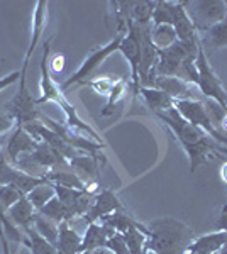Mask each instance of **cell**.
I'll return each instance as SVG.
<instances>
[{"label":"cell","instance_id":"obj_14","mask_svg":"<svg viewBox=\"0 0 227 254\" xmlns=\"http://www.w3.org/2000/svg\"><path fill=\"white\" fill-rule=\"evenodd\" d=\"M119 208H122V203L112 190H98V193L95 195L92 208L81 219L86 224L98 222V220H102L104 217L110 215L112 212L119 210Z\"/></svg>","mask_w":227,"mask_h":254},{"label":"cell","instance_id":"obj_29","mask_svg":"<svg viewBox=\"0 0 227 254\" xmlns=\"http://www.w3.org/2000/svg\"><path fill=\"white\" fill-rule=\"evenodd\" d=\"M26 196L29 198V202L32 203V207L36 208V212H39L41 208H43L49 202V200L56 196L55 185H53V183H49V182H46V183H43V185L36 187L34 190H31Z\"/></svg>","mask_w":227,"mask_h":254},{"label":"cell","instance_id":"obj_39","mask_svg":"<svg viewBox=\"0 0 227 254\" xmlns=\"http://www.w3.org/2000/svg\"><path fill=\"white\" fill-rule=\"evenodd\" d=\"M0 248H2V254H10V248H9V237L3 232V227L0 224Z\"/></svg>","mask_w":227,"mask_h":254},{"label":"cell","instance_id":"obj_2","mask_svg":"<svg viewBox=\"0 0 227 254\" xmlns=\"http://www.w3.org/2000/svg\"><path fill=\"white\" fill-rule=\"evenodd\" d=\"M51 41H53V38H48L46 43L43 44V58H41V64H39V68H41V97L36 98V104L43 105V104L53 102V104L60 105V109L63 110L65 117H67V127L70 130H73V132H76V134H81V136L92 139V141L100 142V144H105L100 134H98L88 122H85L83 119L78 116L76 109L67 100V97H65L63 92H61L60 85H58L55 78L51 76L49 63H48L49 55H51Z\"/></svg>","mask_w":227,"mask_h":254},{"label":"cell","instance_id":"obj_20","mask_svg":"<svg viewBox=\"0 0 227 254\" xmlns=\"http://www.w3.org/2000/svg\"><path fill=\"white\" fill-rule=\"evenodd\" d=\"M7 214H9V219L12 222L17 225V227L22 229V232L26 234L29 229H32V222H34V217L38 212H36V208L32 207V203L29 202L27 196L24 195L19 202H15L14 205L7 210Z\"/></svg>","mask_w":227,"mask_h":254},{"label":"cell","instance_id":"obj_10","mask_svg":"<svg viewBox=\"0 0 227 254\" xmlns=\"http://www.w3.org/2000/svg\"><path fill=\"white\" fill-rule=\"evenodd\" d=\"M39 121L43 122V124L46 126L48 129H51L53 132H55L56 136L61 139V141L67 142L68 146H72L73 149L80 151V153H83V154L97 156V154L105 147V144H100V142L92 141V139L81 136V134L73 132V130H70L67 126H63V124H60V122L53 121V119L48 117V116H43V114H41Z\"/></svg>","mask_w":227,"mask_h":254},{"label":"cell","instance_id":"obj_17","mask_svg":"<svg viewBox=\"0 0 227 254\" xmlns=\"http://www.w3.org/2000/svg\"><path fill=\"white\" fill-rule=\"evenodd\" d=\"M151 88L161 90L173 100H195V95L192 92L193 85L185 83L175 76H156Z\"/></svg>","mask_w":227,"mask_h":254},{"label":"cell","instance_id":"obj_42","mask_svg":"<svg viewBox=\"0 0 227 254\" xmlns=\"http://www.w3.org/2000/svg\"><path fill=\"white\" fill-rule=\"evenodd\" d=\"M221 178H222V182L227 185V161L221 166Z\"/></svg>","mask_w":227,"mask_h":254},{"label":"cell","instance_id":"obj_4","mask_svg":"<svg viewBox=\"0 0 227 254\" xmlns=\"http://www.w3.org/2000/svg\"><path fill=\"white\" fill-rule=\"evenodd\" d=\"M124 34H126V32H117V36H115L112 41H109V43L104 44L102 48H97L95 51L90 53V55L86 56V60L80 64V68H78L68 80H65L63 83L60 85L61 92H65V90L70 88L72 85H76V83L86 85L88 83V81L92 80V75L95 73V69L98 66H102V63H104L109 56H112L115 51H119Z\"/></svg>","mask_w":227,"mask_h":254},{"label":"cell","instance_id":"obj_25","mask_svg":"<svg viewBox=\"0 0 227 254\" xmlns=\"http://www.w3.org/2000/svg\"><path fill=\"white\" fill-rule=\"evenodd\" d=\"M22 244L29 248L31 254H58V249L55 244L48 243L44 237H41L34 229H29L24 234Z\"/></svg>","mask_w":227,"mask_h":254},{"label":"cell","instance_id":"obj_5","mask_svg":"<svg viewBox=\"0 0 227 254\" xmlns=\"http://www.w3.org/2000/svg\"><path fill=\"white\" fill-rule=\"evenodd\" d=\"M7 116H10L15 121V126H27L31 122L39 121L41 112L38 110L36 98L27 88V71L20 69V80H19V90L10 102L7 104Z\"/></svg>","mask_w":227,"mask_h":254},{"label":"cell","instance_id":"obj_38","mask_svg":"<svg viewBox=\"0 0 227 254\" xmlns=\"http://www.w3.org/2000/svg\"><path fill=\"white\" fill-rule=\"evenodd\" d=\"M216 227H217V231H224V232H227V203H226L224 207H222L221 217H219V220L216 222Z\"/></svg>","mask_w":227,"mask_h":254},{"label":"cell","instance_id":"obj_23","mask_svg":"<svg viewBox=\"0 0 227 254\" xmlns=\"http://www.w3.org/2000/svg\"><path fill=\"white\" fill-rule=\"evenodd\" d=\"M139 95L143 97L144 104H146L154 114L164 112V110L171 109L173 104H175L173 98H170L166 93H163L161 90H156V88L141 87V90H139Z\"/></svg>","mask_w":227,"mask_h":254},{"label":"cell","instance_id":"obj_34","mask_svg":"<svg viewBox=\"0 0 227 254\" xmlns=\"http://www.w3.org/2000/svg\"><path fill=\"white\" fill-rule=\"evenodd\" d=\"M22 196L24 195L20 193L17 188H14L10 185H0V203H2L5 210H9V208L14 205L15 202H19Z\"/></svg>","mask_w":227,"mask_h":254},{"label":"cell","instance_id":"obj_21","mask_svg":"<svg viewBox=\"0 0 227 254\" xmlns=\"http://www.w3.org/2000/svg\"><path fill=\"white\" fill-rule=\"evenodd\" d=\"M80 246L81 237L78 236V232L70 227V222H61L56 243L58 254H80Z\"/></svg>","mask_w":227,"mask_h":254},{"label":"cell","instance_id":"obj_37","mask_svg":"<svg viewBox=\"0 0 227 254\" xmlns=\"http://www.w3.org/2000/svg\"><path fill=\"white\" fill-rule=\"evenodd\" d=\"M15 127V121L7 114H0V136Z\"/></svg>","mask_w":227,"mask_h":254},{"label":"cell","instance_id":"obj_18","mask_svg":"<svg viewBox=\"0 0 227 254\" xmlns=\"http://www.w3.org/2000/svg\"><path fill=\"white\" fill-rule=\"evenodd\" d=\"M227 244V232L216 231L192 241L187 254H217Z\"/></svg>","mask_w":227,"mask_h":254},{"label":"cell","instance_id":"obj_35","mask_svg":"<svg viewBox=\"0 0 227 254\" xmlns=\"http://www.w3.org/2000/svg\"><path fill=\"white\" fill-rule=\"evenodd\" d=\"M105 248L109 249V251H112L114 254H129L126 239H124V236L121 232H114V234L109 237V241L105 243Z\"/></svg>","mask_w":227,"mask_h":254},{"label":"cell","instance_id":"obj_1","mask_svg":"<svg viewBox=\"0 0 227 254\" xmlns=\"http://www.w3.org/2000/svg\"><path fill=\"white\" fill-rule=\"evenodd\" d=\"M156 117L159 119L163 124H166L171 134L176 137L180 146L185 149L190 161V173H195V170L209 161L216 153V141L207 136L200 127L192 126L190 122L185 121L183 117L176 112L175 107L164 110V112H158Z\"/></svg>","mask_w":227,"mask_h":254},{"label":"cell","instance_id":"obj_9","mask_svg":"<svg viewBox=\"0 0 227 254\" xmlns=\"http://www.w3.org/2000/svg\"><path fill=\"white\" fill-rule=\"evenodd\" d=\"M199 46H190V44L176 41L173 46L168 49H161L158 56V64H156V76H176L178 69L187 58L197 56Z\"/></svg>","mask_w":227,"mask_h":254},{"label":"cell","instance_id":"obj_6","mask_svg":"<svg viewBox=\"0 0 227 254\" xmlns=\"http://www.w3.org/2000/svg\"><path fill=\"white\" fill-rule=\"evenodd\" d=\"M195 66L197 71H199V80H197L199 92L207 100L217 102L221 107L227 110V92L224 85L221 83V80H219V76L216 75V71H214V68L210 66L209 58L205 55V48H202V44L199 48V53H197Z\"/></svg>","mask_w":227,"mask_h":254},{"label":"cell","instance_id":"obj_40","mask_svg":"<svg viewBox=\"0 0 227 254\" xmlns=\"http://www.w3.org/2000/svg\"><path fill=\"white\" fill-rule=\"evenodd\" d=\"M65 68V58L63 56H55V58H53V69H55V71H61V69Z\"/></svg>","mask_w":227,"mask_h":254},{"label":"cell","instance_id":"obj_22","mask_svg":"<svg viewBox=\"0 0 227 254\" xmlns=\"http://www.w3.org/2000/svg\"><path fill=\"white\" fill-rule=\"evenodd\" d=\"M39 214L44 215V217H48L49 220H53V222H56V224L72 222V220L76 219L72 208H70L68 205H65V203L61 202L60 198H58V196H55V198L49 200L46 205H44L39 210Z\"/></svg>","mask_w":227,"mask_h":254},{"label":"cell","instance_id":"obj_27","mask_svg":"<svg viewBox=\"0 0 227 254\" xmlns=\"http://www.w3.org/2000/svg\"><path fill=\"white\" fill-rule=\"evenodd\" d=\"M32 229H34L41 237H44L48 243L56 246L58 236H60V224L53 222V220H49L48 217L41 215L38 212L34 217V222H32Z\"/></svg>","mask_w":227,"mask_h":254},{"label":"cell","instance_id":"obj_41","mask_svg":"<svg viewBox=\"0 0 227 254\" xmlns=\"http://www.w3.org/2000/svg\"><path fill=\"white\" fill-rule=\"evenodd\" d=\"M214 147H216L217 154H224V156H227V146H222V144H219V142H216Z\"/></svg>","mask_w":227,"mask_h":254},{"label":"cell","instance_id":"obj_24","mask_svg":"<svg viewBox=\"0 0 227 254\" xmlns=\"http://www.w3.org/2000/svg\"><path fill=\"white\" fill-rule=\"evenodd\" d=\"M205 38H200L202 46H209L210 49H221L227 48V19L216 26L205 29Z\"/></svg>","mask_w":227,"mask_h":254},{"label":"cell","instance_id":"obj_15","mask_svg":"<svg viewBox=\"0 0 227 254\" xmlns=\"http://www.w3.org/2000/svg\"><path fill=\"white\" fill-rule=\"evenodd\" d=\"M39 141L32 134H29L22 126H15V130L7 142V156H9L12 165L19 161L22 156L31 154L38 147Z\"/></svg>","mask_w":227,"mask_h":254},{"label":"cell","instance_id":"obj_16","mask_svg":"<svg viewBox=\"0 0 227 254\" xmlns=\"http://www.w3.org/2000/svg\"><path fill=\"white\" fill-rule=\"evenodd\" d=\"M46 22H48V2L44 0H39L36 2V7H34V14H32V34H31V43L27 46V51H26V58H24V63H22V68L24 71H27L29 68V61H31L32 55H34L36 48H38L41 38L44 34V29H46Z\"/></svg>","mask_w":227,"mask_h":254},{"label":"cell","instance_id":"obj_12","mask_svg":"<svg viewBox=\"0 0 227 254\" xmlns=\"http://www.w3.org/2000/svg\"><path fill=\"white\" fill-rule=\"evenodd\" d=\"M171 14H173L171 26L175 27L180 43L190 44V46H199L200 36L195 27H193V22H192V19L188 17L187 10H185L183 2H173Z\"/></svg>","mask_w":227,"mask_h":254},{"label":"cell","instance_id":"obj_19","mask_svg":"<svg viewBox=\"0 0 227 254\" xmlns=\"http://www.w3.org/2000/svg\"><path fill=\"white\" fill-rule=\"evenodd\" d=\"M114 229L107 227V225L100 222H92L86 227L83 237H81V246H80V253L83 251H95V249L105 248V243L109 241V237L114 234Z\"/></svg>","mask_w":227,"mask_h":254},{"label":"cell","instance_id":"obj_45","mask_svg":"<svg viewBox=\"0 0 227 254\" xmlns=\"http://www.w3.org/2000/svg\"><path fill=\"white\" fill-rule=\"evenodd\" d=\"M80 254H92V253H90V251H83V253H80Z\"/></svg>","mask_w":227,"mask_h":254},{"label":"cell","instance_id":"obj_43","mask_svg":"<svg viewBox=\"0 0 227 254\" xmlns=\"http://www.w3.org/2000/svg\"><path fill=\"white\" fill-rule=\"evenodd\" d=\"M92 254H114V253L109 251L107 248H100V249H95V251H92Z\"/></svg>","mask_w":227,"mask_h":254},{"label":"cell","instance_id":"obj_11","mask_svg":"<svg viewBox=\"0 0 227 254\" xmlns=\"http://www.w3.org/2000/svg\"><path fill=\"white\" fill-rule=\"evenodd\" d=\"M46 176H34L26 171L19 170L17 166L10 165L3 158H0V185H10L17 188L22 195H27L36 187L46 183Z\"/></svg>","mask_w":227,"mask_h":254},{"label":"cell","instance_id":"obj_3","mask_svg":"<svg viewBox=\"0 0 227 254\" xmlns=\"http://www.w3.org/2000/svg\"><path fill=\"white\" fill-rule=\"evenodd\" d=\"M148 225V249L154 254H187L193 231L175 217H159Z\"/></svg>","mask_w":227,"mask_h":254},{"label":"cell","instance_id":"obj_30","mask_svg":"<svg viewBox=\"0 0 227 254\" xmlns=\"http://www.w3.org/2000/svg\"><path fill=\"white\" fill-rule=\"evenodd\" d=\"M126 95H127V80L126 78H119L117 83L114 85L112 92H110L109 97H107V104H105V107L102 109L100 116L102 117L110 116V114H112V110L115 109V105H117Z\"/></svg>","mask_w":227,"mask_h":254},{"label":"cell","instance_id":"obj_33","mask_svg":"<svg viewBox=\"0 0 227 254\" xmlns=\"http://www.w3.org/2000/svg\"><path fill=\"white\" fill-rule=\"evenodd\" d=\"M119 78H115V76H97V78H92L86 85H90L95 92L100 93V95H107L109 97V93L112 92L114 85L117 83Z\"/></svg>","mask_w":227,"mask_h":254},{"label":"cell","instance_id":"obj_36","mask_svg":"<svg viewBox=\"0 0 227 254\" xmlns=\"http://www.w3.org/2000/svg\"><path fill=\"white\" fill-rule=\"evenodd\" d=\"M20 80V69H17V71H12L9 73V75L2 76L0 78V92H3L5 88L12 87L14 83H17V81Z\"/></svg>","mask_w":227,"mask_h":254},{"label":"cell","instance_id":"obj_46","mask_svg":"<svg viewBox=\"0 0 227 254\" xmlns=\"http://www.w3.org/2000/svg\"><path fill=\"white\" fill-rule=\"evenodd\" d=\"M226 10H227V2H226Z\"/></svg>","mask_w":227,"mask_h":254},{"label":"cell","instance_id":"obj_32","mask_svg":"<svg viewBox=\"0 0 227 254\" xmlns=\"http://www.w3.org/2000/svg\"><path fill=\"white\" fill-rule=\"evenodd\" d=\"M0 224H2L3 232H5V236L9 237V239L15 241V243H22L24 232H20L17 225L9 219V214H7V210L3 208L2 203H0Z\"/></svg>","mask_w":227,"mask_h":254},{"label":"cell","instance_id":"obj_47","mask_svg":"<svg viewBox=\"0 0 227 254\" xmlns=\"http://www.w3.org/2000/svg\"><path fill=\"white\" fill-rule=\"evenodd\" d=\"M148 254H154V253H151V251H150V253H148Z\"/></svg>","mask_w":227,"mask_h":254},{"label":"cell","instance_id":"obj_44","mask_svg":"<svg viewBox=\"0 0 227 254\" xmlns=\"http://www.w3.org/2000/svg\"><path fill=\"white\" fill-rule=\"evenodd\" d=\"M217 254H227V244H226V246H224V248H222V249H221V251H219Z\"/></svg>","mask_w":227,"mask_h":254},{"label":"cell","instance_id":"obj_13","mask_svg":"<svg viewBox=\"0 0 227 254\" xmlns=\"http://www.w3.org/2000/svg\"><path fill=\"white\" fill-rule=\"evenodd\" d=\"M98 159L100 154L97 156H90V154H80V156L70 159V166L78 175V178L85 183L90 190H98V182H100V166H98Z\"/></svg>","mask_w":227,"mask_h":254},{"label":"cell","instance_id":"obj_26","mask_svg":"<svg viewBox=\"0 0 227 254\" xmlns=\"http://www.w3.org/2000/svg\"><path fill=\"white\" fill-rule=\"evenodd\" d=\"M151 41L161 51V49H168L170 46H173V44L178 41V36H176L175 27L168 26V24H163V26L151 27Z\"/></svg>","mask_w":227,"mask_h":254},{"label":"cell","instance_id":"obj_31","mask_svg":"<svg viewBox=\"0 0 227 254\" xmlns=\"http://www.w3.org/2000/svg\"><path fill=\"white\" fill-rule=\"evenodd\" d=\"M171 5L173 2H164V0L154 2V10H152V20H151L152 26H163V24L171 26L173 24Z\"/></svg>","mask_w":227,"mask_h":254},{"label":"cell","instance_id":"obj_28","mask_svg":"<svg viewBox=\"0 0 227 254\" xmlns=\"http://www.w3.org/2000/svg\"><path fill=\"white\" fill-rule=\"evenodd\" d=\"M124 239H126L129 254H148V236L138 227H129L126 232H122Z\"/></svg>","mask_w":227,"mask_h":254},{"label":"cell","instance_id":"obj_8","mask_svg":"<svg viewBox=\"0 0 227 254\" xmlns=\"http://www.w3.org/2000/svg\"><path fill=\"white\" fill-rule=\"evenodd\" d=\"M119 51L131 64V87H133L134 98L139 97V90H141V81H139V63H141V29L139 26L129 22L127 24V31L122 38L121 48Z\"/></svg>","mask_w":227,"mask_h":254},{"label":"cell","instance_id":"obj_7","mask_svg":"<svg viewBox=\"0 0 227 254\" xmlns=\"http://www.w3.org/2000/svg\"><path fill=\"white\" fill-rule=\"evenodd\" d=\"M183 5L197 32H204L227 19L226 2L222 0H195V2H183Z\"/></svg>","mask_w":227,"mask_h":254}]
</instances>
